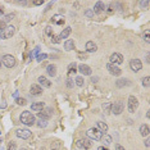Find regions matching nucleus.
I'll use <instances>...</instances> for the list:
<instances>
[{"label":"nucleus","mask_w":150,"mask_h":150,"mask_svg":"<svg viewBox=\"0 0 150 150\" xmlns=\"http://www.w3.org/2000/svg\"><path fill=\"white\" fill-rule=\"evenodd\" d=\"M14 17H16V14H14V13H9V14H5V17H4V19H3V21H4L5 23H7V22H10V21L13 19Z\"/></svg>","instance_id":"nucleus-30"},{"label":"nucleus","mask_w":150,"mask_h":150,"mask_svg":"<svg viewBox=\"0 0 150 150\" xmlns=\"http://www.w3.org/2000/svg\"><path fill=\"white\" fill-rule=\"evenodd\" d=\"M74 49V41L73 40H67L64 43V50H67V52H71V50Z\"/></svg>","instance_id":"nucleus-22"},{"label":"nucleus","mask_w":150,"mask_h":150,"mask_svg":"<svg viewBox=\"0 0 150 150\" xmlns=\"http://www.w3.org/2000/svg\"><path fill=\"white\" fill-rule=\"evenodd\" d=\"M98 150H109V149H107L105 146H99V148H98Z\"/></svg>","instance_id":"nucleus-50"},{"label":"nucleus","mask_w":150,"mask_h":150,"mask_svg":"<svg viewBox=\"0 0 150 150\" xmlns=\"http://www.w3.org/2000/svg\"><path fill=\"white\" fill-rule=\"evenodd\" d=\"M144 142H145V146H146V148H149V146H150V139H146Z\"/></svg>","instance_id":"nucleus-47"},{"label":"nucleus","mask_w":150,"mask_h":150,"mask_svg":"<svg viewBox=\"0 0 150 150\" xmlns=\"http://www.w3.org/2000/svg\"><path fill=\"white\" fill-rule=\"evenodd\" d=\"M77 58H78L80 61H87L89 55L86 52H77Z\"/></svg>","instance_id":"nucleus-26"},{"label":"nucleus","mask_w":150,"mask_h":150,"mask_svg":"<svg viewBox=\"0 0 150 150\" xmlns=\"http://www.w3.org/2000/svg\"><path fill=\"white\" fill-rule=\"evenodd\" d=\"M107 69L108 72H109L112 76H116V77H118V76H121L122 74V69H119L117 65H113V64H110V63H108L107 64Z\"/></svg>","instance_id":"nucleus-10"},{"label":"nucleus","mask_w":150,"mask_h":150,"mask_svg":"<svg viewBox=\"0 0 150 150\" xmlns=\"http://www.w3.org/2000/svg\"><path fill=\"white\" fill-rule=\"evenodd\" d=\"M86 136H87L90 140H96V141H99V140H101V137L104 136V133L101 132L100 130H98L96 127H92V128H89L87 130Z\"/></svg>","instance_id":"nucleus-2"},{"label":"nucleus","mask_w":150,"mask_h":150,"mask_svg":"<svg viewBox=\"0 0 150 150\" xmlns=\"http://www.w3.org/2000/svg\"><path fill=\"white\" fill-rule=\"evenodd\" d=\"M46 58H47V54H40V55L36 56V61H37V62H43L44 59H46Z\"/></svg>","instance_id":"nucleus-40"},{"label":"nucleus","mask_w":150,"mask_h":150,"mask_svg":"<svg viewBox=\"0 0 150 150\" xmlns=\"http://www.w3.org/2000/svg\"><path fill=\"white\" fill-rule=\"evenodd\" d=\"M76 146L78 149H90L92 146V142L90 139H80L76 141Z\"/></svg>","instance_id":"nucleus-7"},{"label":"nucleus","mask_w":150,"mask_h":150,"mask_svg":"<svg viewBox=\"0 0 150 150\" xmlns=\"http://www.w3.org/2000/svg\"><path fill=\"white\" fill-rule=\"evenodd\" d=\"M13 98H18V91H16V92H13Z\"/></svg>","instance_id":"nucleus-52"},{"label":"nucleus","mask_w":150,"mask_h":150,"mask_svg":"<svg viewBox=\"0 0 150 150\" xmlns=\"http://www.w3.org/2000/svg\"><path fill=\"white\" fill-rule=\"evenodd\" d=\"M77 73V68H76V64L74 63H72V64L69 65V69H68V74H76Z\"/></svg>","instance_id":"nucleus-27"},{"label":"nucleus","mask_w":150,"mask_h":150,"mask_svg":"<svg viewBox=\"0 0 150 150\" xmlns=\"http://www.w3.org/2000/svg\"><path fill=\"white\" fill-rule=\"evenodd\" d=\"M34 4H35V5H41V4H44V1H43V0H37V1L35 0Z\"/></svg>","instance_id":"nucleus-46"},{"label":"nucleus","mask_w":150,"mask_h":150,"mask_svg":"<svg viewBox=\"0 0 150 150\" xmlns=\"http://www.w3.org/2000/svg\"><path fill=\"white\" fill-rule=\"evenodd\" d=\"M16 103L18 104V105H26V99H23V98H17V99H16Z\"/></svg>","instance_id":"nucleus-35"},{"label":"nucleus","mask_w":150,"mask_h":150,"mask_svg":"<svg viewBox=\"0 0 150 150\" xmlns=\"http://www.w3.org/2000/svg\"><path fill=\"white\" fill-rule=\"evenodd\" d=\"M101 140H103V142L105 144V145H109V144H112V137L109 136V135H105V136L101 137Z\"/></svg>","instance_id":"nucleus-31"},{"label":"nucleus","mask_w":150,"mask_h":150,"mask_svg":"<svg viewBox=\"0 0 150 150\" xmlns=\"http://www.w3.org/2000/svg\"><path fill=\"white\" fill-rule=\"evenodd\" d=\"M71 32H72V28H71V27H67V28L63 30V31L61 32V35H58V36H59V39H64V40H68V36L71 35Z\"/></svg>","instance_id":"nucleus-20"},{"label":"nucleus","mask_w":150,"mask_h":150,"mask_svg":"<svg viewBox=\"0 0 150 150\" xmlns=\"http://www.w3.org/2000/svg\"><path fill=\"white\" fill-rule=\"evenodd\" d=\"M0 61L3 62V65H5V67H8V68H13L14 65H16V58H14L13 55H10V54L3 55V58L0 59Z\"/></svg>","instance_id":"nucleus-4"},{"label":"nucleus","mask_w":150,"mask_h":150,"mask_svg":"<svg viewBox=\"0 0 150 150\" xmlns=\"http://www.w3.org/2000/svg\"><path fill=\"white\" fill-rule=\"evenodd\" d=\"M65 85H67V87H69L72 89L74 86V82H73V80H71V78H67V82H65Z\"/></svg>","instance_id":"nucleus-41"},{"label":"nucleus","mask_w":150,"mask_h":150,"mask_svg":"<svg viewBox=\"0 0 150 150\" xmlns=\"http://www.w3.org/2000/svg\"><path fill=\"white\" fill-rule=\"evenodd\" d=\"M45 35L46 36H50V37H52V36L54 35V31H53V28L50 26H47L46 28H45Z\"/></svg>","instance_id":"nucleus-34"},{"label":"nucleus","mask_w":150,"mask_h":150,"mask_svg":"<svg viewBox=\"0 0 150 150\" xmlns=\"http://www.w3.org/2000/svg\"><path fill=\"white\" fill-rule=\"evenodd\" d=\"M14 34H16V27L14 26H7L5 30H3V31L0 32V37H1L3 40H8V39L13 37Z\"/></svg>","instance_id":"nucleus-3"},{"label":"nucleus","mask_w":150,"mask_h":150,"mask_svg":"<svg viewBox=\"0 0 150 150\" xmlns=\"http://www.w3.org/2000/svg\"><path fill=\"white\" fill-rule=\"evenodd\" d=\"M109 63L113 65L122 64V63H123V55H122L121 53H113L109 58Z\"/></svg>","instance_id":"nucleus-6"},{"label":"nucleus","mask_w":150,"mask_h":150,"mask_svg":"<svg viewBox=\"0 0 150 150\" xmlns=\"http://www.w3.org/2000/svg\"><path fill=\"white\" fill-rule=\"evenodd\" d=\"M52 43L53 44H59V43H61V39H59L58 35H53L52 36Z\"/></svg>","instance_id":"nucleus-38"},{"label":"nucleus","mask_w":150,"mask_h":150,"mask_svg":"<svg viewBox=\"0 0 150 150\" xmlns=\"http://www.w3.org/2000/svg\"><path fill=\"white\" fill-rule=\"evenodd\" d=\"M36 125H37V127H41V128L47 127V122L44 121V119H39V121L36 122Z\"/></svg>","instance_id":"nucleus-32"},{"label":"nucleus","mask_w":150,"mask_h":150,"mask_svg":"<svg viewBox=\"0 0 150 150\" xmlns=\"http://www.w3.org/2000/svg\"><path fill=\"white\" fill-rule=\"evenodd\" d=\"M37 81H39V85L44 86V87H50V86H52V82H50V81L47 80L46 77H44V76H40L37 78Z\"/></svg>","instance_id":"nucleus-16"},{"label":"nucleus","mask_w":150,"mask_h":150,"mask_svg":"<svg viewBox=\"0 0 150 150\" xmlns=\"http://www.w3.org/2000/svg\"><path fill=\"white\" fill-rule=\"evenodd\" d=\"M0 144H1V141H0Z\"/></svg>","instance_id":"nucleus-55"},{"label":"nucleus","mask_w":150,"mask_h":150,"mask_svg":"<svg viewBox=\"0 0 150 150\" xmlns=\"http://www.w3.org/2000/svg\"><path fill=\"white\" fill-rule=\"evenodd\" d=\"M21 150H26V149H25V148H22V149H21Z\"/></svg>","instance_id":"nucleus-54"},{"label":"nucleus","mask_w":150,"mask_h":150,"mask_svg":"<svg viewBox=\"0 0 150 150\" xmlns=\"http://www.w3.org/2000/svg\"><path fill=\"white\" fill-rule=\"evenodd\" d=\"M52 22L56 23V25H63V23L65 22V19H64V17H63L62 14H56V16H54L52 18Z\"/></svg>","instance_id":"nucleus-19"},{"label":"nucleus","mask_w":150,"mask_h":150,"mask_svg":"<svg viewBox=\"0 0 150 150\" xmlns=\"http://www.w3.org/2000/svg\"><path fill=\"white\" fill-rule=\"evenodd\" d=\"M19 121H21V123H23V125H26V126H34L36 123V117L32 114L31 112L25 110V112L21 113Z\"/></svg>","instance_id":"nucleus-1"},{"label":"nucleus","mask_w":150,"mask_h":150,"mask_svg":"<svg viewBox=\"0 0 150 150\" xmlns=\"http://www.w3.org/2000/svg\"><path fill=\"white\" fill-rule=\"evenodd\" d=\"M46 72H47V74H49L50 77L56 76V65L55 64H49L46 67Z\"/></svg>","instance_id":"nucleus-18"},{"label":"nucleus","mask_w":150,"mask_h":150,"mask_svg":"<svg viewBox=\"0 0 150 150\" xmlns=\"http://www.w3.org/2000/svg\"><path fill=\"white\" fill-rule=\"evenodd\" d=\"M78 71L82 74H85V76H90V74H91V68H90L89 65H86V64H80L78 65Z\"/></svg>","instance_id":"nucleus-15"},{"label":"nucleus","mask_w":150,"mask_h":150,"mask_svg":"<svg viewBox=\"0 0 150 150\" xmlns=\"http://www.w3.org/2000/svg\"><path fill=\"white\" fill-rule=\"evenodd\" d=\"M8 150H17V144L14 141H10L8 144Z\"/></svg>","instance_id":"nucleus-39"},{"label":"nucleus","mask_w":150,"mask_h":150,"mask_svg":"<svg viewBox=\"0 0 150 150\" xmlns=\"http://www.w3.org/2000/svg\"><path fill=\"white\" fill-rule=\"evenodd\" d=\"M146 62L150 63V55H149V54H146Z\"/></svg>","instance_id":"nucleus-51"},{"label":"nucleus","mask_w":150,"mask_h":150,"mask_svg":"<svg viewBox=\"0 0 150 150\" xmlns=\"http://www.w3.org/2000/svg\"><path fill=\"white\" fill-rule=\"evenodd\" d=\"M16 135L19 139H23V140H26V139H30L31 137V131L30 130H26V128H18V130L16 131Z\"/></svg>","instance_id":"nucleus-9"},{"label":"nucleus","mask_w":150,"mask_h":150,"mask_svg":"<svg viewBox=\"0 0 150 150\" xmlns=\"http://www.w3.org/2000/svg\"><path fill=\"white\" fill-rule=\"evenodd\" d=\"M85 14H86V16H87L89 18H92V16H94V12L90 10V9H87V10L85 12Z\"/></svg>","instance_id":"nucleus-42"},{"label":"nucleus","mask_w":150,"mask_h":150,"mask_svg":"<svg viewBox=\"0 0 150 150\" xmlns=\"http://www.w3.org/2000/svg\"><path fill=\"white\" fill-rule=\"evenodd\" d=\"M44 108H45V103H43V101H39V103H32L31 104V109L34 110V112H37V113L43 112Z\"/></svg>","instance_id":"nucleus-13"},{"label":"nucleus","mask_w":150,"mask_h":150,"mask_svg":"<svg viewBox=\"0 0 150 150\" xmlns=\"http://www.w3.org/2000/svg\"><path fill=\"white\" fill-rule=\"evenodd\" d=\"M30 92L32 95H41L43 94V87L40 85H36V83H32L31 87H30Z\"/></svg>","instance_id":"nucleus-12"},{"label":"nucleus","mask_w":150,"mask_h":150,"mask_svg":"<svg viewBox=\"0 0 150 150\" xmlns=\"http://www.w3.org/2000/svg\"><path fill=\"white\" fill-rule=\"evenodd\" d=\"M130 68L132 69L133 72H139L142 69V62L140 59H132L130 62Z\"/></svg>","instance_id":"nucleus-11"},{"label":"nucleus","mask_w":150,"mask_h":150,"mask_svg":"<svg viewBox=\"0 0 150 150\" xmlns=\"http://www.w3.org/2000/svg\"><path fill=\"white\" fill-rule=\"evenodd\" d=\"M142 37H144V41H146V43H150V31H149V30H145V31H144Z\"/></svg>","instance_id":"nucleus-28"},{"label":"nucleus","mask_w":150,"mask_h":150,"mask_svg":"<svg viewBox=\"0 0 150 150\" xmlns=\"http://www.w3.org/2000/svg\"><path fill=\"white\" fill-rule=\"evenodd\" d=\"M123 112V103L122 101H116V103L112 104V109H110V113L118 116Z\"/></svg>","instance_id":"nucleus-8"},{"label":"nucleus","mask_w":150,"mask_h":150,"mask_svg":"<svg viewBox=\"0 0 150 150\" xmlns=\"http://www.w3.org/2000/svg\"><path fill=\"white\" fill-rule=\"evenodd\" d=\"M3 14H4V8L0 5V16H3Z\"/></svg>","instance_id":"nucleus-49"},{"label":"nucleus","mask_w":150,"mask_h":150,"mask_svg":"<svg viewBox=\"0 0 150 150\" xmlns=\"http://www.w3.org/2000/svg\"><path fill=\"white\" fill-rule=\"evenodd\" d=\"M101 108H103V112L105 113V114H110V109H112V104L110 103H104L103 105H101Z\"/></svg>","instance_id":"nucleus-25"},{"label":"nucleus","mask_w":150,"mask_h":150,"mask_svg":"<svg viewBox=\"0 0 150 150\" xmlns=\"http://www.w3.org/2000/svg\"><path fill=\"white\" fill-rule=\"evenodd\" d=\"M140 5L142 8H148L149 7V1H140Z\"/></svg>","instance_id":"nucleus-44"},{"label":"nucleus","mask_w":150,"mask_h":150,"mask_svg":"<svg viewBox=\"0 0 150 150\" xmlns=\"http://www.w3.org/2000/svg\"><path fill=\"white\" fill-rule=\"evenodd\" d=\"M116 150H126V149H125L122 145H119V144H117V145H116Z\"/></svg>","instance_id":"nucleus-45"},{"label":"nucleus","mask_w":150,"mask_h":150,"mask_svg":"<svg viewBox=\"0 0 150 150\" xmlns=\"http://www.w3.org/2000/svg\"><path fill=\"white\" fill-rule=\"evenodd\" d=\"M103 10H104V3L103 1L95 3V5H94V13L95 14H100Z\"/></svg>","instance_id":"nucleus-17"},{"label":"nucleus","mask_w":150,"mask_h":150,"mask_svg":"<svg viewBox=\"0 0 150 150\" xmlns=\"http://www.w3.org/2000/svg\"><path fill=\"white\" fill-rule=\"evenodd\" d=\"M137 108H139V100H137L133 95L128 96V112L135 113L137 110Z\"/></svg>","instance_id":"nucleus-5"},{"label":"nucleus","mask_w":150,"mask_h":150,"mask_svg":"<svg viewBox=\"0 0 150 150\" xmlns=\"http://www.w3.org/2000/svg\"><path fill=\"white\" fill-rule=\"evenodd\" d=\"M127 85H130V81H128L127 78H121L116 82L117 87H123V86H127Z\"/></svg>","instance_id":"nucleus-23"},{"label":"nucleus","mask_w":150,"mask_h":150,"mask_svg":"<svg viewBox=\"0 0 150 150\" xmlns=\"http://www.w3.org/2000/svg\"><path fill=\"white\" fill-rule=\"evenodd\" d=\"M85 49H86V53H95L98 50V46L94 41H87L85 45Z\"/></svg>","instance_id":"nucleus-14"},{"label":"nucleus","mask_w":150,"mask_h":150,"mask_svg":"<svg viewBox=\"0 0 150 150\" xmlns=\"http://www.w3.org/2000/svg\"><path fill=\"white\" fill-rule=\"evenodd\" d=\"M142 86L144 87H149V85H150V77L149 76H145V77H142Z\"/></svg>","instance_id":"nucleus-29"},{"label":"nucleus","mask_w":150,"mask_h":150,"mask_svg":"<svg viewBox=\"0 0 150 150\" xmlns=\"http://www.w3.org/2000/svg\"><path fill=\"white\" fill-rule=\"evenodd\" d=\"M0 135H1V132H0Z\"/></svg>","instance_id":"nucleus-56"},{"label":"nucleus","mask_w":150,"mask_h":150,"mask_svg":"<svg viewBox=\"0 0 150 150\" xmlns=\"http://www.w3.org/2000/svg\"><path fill=\"white\" fill-rule=\"evenodd\" d=\"M96 128H98V130H100L103 133L108 131V126L104 123V122H96Z\"/></svg>","instance_id":"nucleus-24"},{"label":"nucleus","mask_w":150,"mask_h":150,"mask_svg":"<svg viewBox=\"0 0 150 150\" xmlns=\"http://www.w3.org/2000/svg\"><path fill=\"white\" fill-rule=\"evenodd\" d=\"M1 68H3V62L0 61V69H1Z\"/></svg>","instance_id":"nucleus-53"},{"label":"nucleus","mask_w":150,"mask_h":150,"mask_svg":"<svg viewBox=\"0 0 150 150\" xmlns=\"http://www.w3.org/2000/svg\"><path fill=\"white\" fill-rule=\"evenodd\" d=\"M5 27H7V25H5L4 21H0V32H1L3 30H5Z\"/></svg>","instance_id":"nucleus-43"},{"label":"nucleus","mask_w":150,"mask_h":150,"mask_svg":"<svg viewBox=\"0 0 150 150\" xmlns=\"http://www.w3.org/2000/svg\"><path fill=\"white\" fill-rule=\"evenodd\" d=\"M140 133H141V136H144V137H148L149 136V126L145 123L140 126Z\"/></svg>","instance_id":"nucleus-21"},{"label":"nucleus","mask_w":150,"mask_h":150,"mask_svg":"<svg viewBox=\"0 0 150 150\" xmlns=\"http://www.w3.org/2000/svg\"><path fill=\"white\" fill-rule=\"evenodd\" d=\"M74 83H76L78 87H81V86H83V78L81 76H78V77H76V80H74Z\"/></svg>","instance_id":"nucleus-33"},{"label":"nucleus","mask_w":150,"mask_h":150,"mask_svg":"<svg viewBox=\"0 0 150 150\" xmlns=\"http://www.w3.org/2000/svg\"><path fill=\"white\" fill-rule=\"evenodd\" d=\"M43 113L47 117V118H50V117L53 116V109H52V108H46V110H45V112H43Z\"/></svg>","instance_id":"nucleus-36"},{"label":"nucleus","mask_w":150,"mask_h":150,"mask_svg":"<svg viewBox=\"0 0 150 150\" xmlns=\"http://www.w3.org/2000/svg\"><path fill=\"white\" fill-rule=\"evenodd\" d=\"M37 56V55H40V46H36L35 47V50H34V53L31 54V59H34V56Z\"/></svg>","instance_id":"nucleus-37"},{"label":"nucleus","mask_w":150,"mask_h":150,"mask_svg":"<svg viewBox=\"0 0 150 150\" xmlns=\"http://www.w3.org/2000/svg\"><path fill=\"white\" fill-rule=\"evenodd\" d=\"M91 81H92V82H94V83H96L98 81H99V78H98V77H92V78H91Z\"/></svg>","instance_id":"nucleus-48"}]
</instances>
